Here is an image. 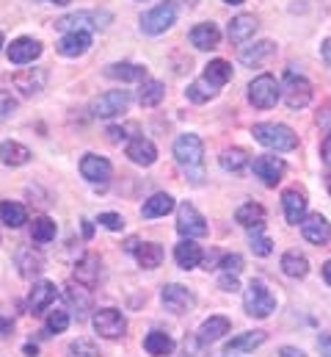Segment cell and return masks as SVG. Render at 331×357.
I'll list each match as a JSON object with an SVG mask.
<instances>
[{
	"instance_id": "cell-58",
	"label": "cell",
	"mask_w": 331,
	"mask_h": 357,
	"mask_svg": "<svg viewBox=\"0 0 331 357\" xmlns=\"http://www.w3.org/2000/svg\"><path fill=\"white\" fill-rule=\"evenodd\" d=\"M83 233H86V238H91V233H94V227H91L88 219H83Z\"/></svg>"
},
{
	"instance_id": "cell-51",
	"label": "cell",
	"mask_w": 331,
	"mask_h": 357,
	"mask_svg": "<svg viewBox=\"0 0 331 357\" xmlns=\"http://www.w3.org/2000/svg\"><path fill=\"white\" fill-rule=\"evenodd\" d=\"M321 153H323V161L331 167V133L323 139V147H321Z\"/></svg>"
},
{
	"instance_id": "cell-17",
	"label": "cell",
	"mask_w": 331,
	"mask_h": 357,
	"mask_svg": "<svg viewBox=\"0 0 331 357\" xmlns=\"http://www.w3.org/2000/svg\"><path fill=\"white\" fill-rule=\"evenodd\" d=\"M56 296H58V288H56V282H50V280H42V282H36V285H33V291H31V296H28V310L36 316V313L47 310V307L56 302Z\"/></svg>"
},
{
	"instance_id": "cell-52",
	"label": "cell",
	"mask_w": 331,
	"mask_h": 357,
	"mask_svg": "<svg viewBox=\"0 0 331 357\" xmlns=\"http://www.w3.org/2000/svg\"><path fill=\"white\" fill-rule=\"evenodd\" d=\"M321 56H323L326 64H331V39H323V45H321Z\"/></svg>"
},
{
	"instance_id": "cell-14",
	"label": "cell",
	"mask_w": 331,
	"mask_h": 357,
	"mask_svg": "<svg viewBox=\"0 0 331 357\" xmlns=\"http://www.w3.org/2000/svg\"><path fill=\"white\" fill-rule=\"evenodd\" d=\"M301 233H304V238H307L309 244L323 247V244H329L331 241L329 219H326V216H321V213H309V216H304V219H301Z\"/></svg>"
},
{
	"instance_id": "cell-59",
	"label": "cell",
	"mask_w": 331,
	"mask_h": 357,
	"mask_svg": "<svg viewBox=\"0 0 331 357\" xmlns=\"http://www.w3.org/2000/svg\"><path fill=\"white\" fill-rule=\"evenodd\" d=\"M39 349H36V344H25V355H36Z\"/></svg>"
},
{
	"instance_id": "cell-33",
	"label": "cell",
	"mask_w": 331,
	"mask_h": 357,
	"mask_svg": "<svg viewBox=\"0 0 331 357\" xmlns=\"http://www.w3.org/2000/svg\"><path fill=\"white\" fill-rule=\"evenodd\" d=\"M273 42H268V39H262V42H254V45H248V47H241V53H238V59H241V64H246V67H254V64H259L262 59H268L271 53H273Z\"/></svg>"
},
{
	"instance_id": "cell-10",
	"label": "cell",
	"mask_w": 331,
	"mask_h": 357,
	"mask_svg": "<svg viewBox=\"0 0 331 357\" xmlns=\"http://www.w3.org/2000/svg\"><path fill=\"white\" fill-rule=\"evenodd\" d=\"M287 86H284V102L293 108V111H298V108H307L309 105V100H312V84L307 81V78H301V75H296V73H287Z\"/></svg>"
},
{
	"instance_id": "cell-23",
	"label": "cell",
	"mask_w": 331,
	"mask_h": 357,
	"mask_svg": "<svg viewBox=\"0 0 331 357\" xmlns=\"http://www.w3.org/2000/svg\"><path fill=\"white\" fill-rule=\"evenodd\" d=\"M229 327H232V321H229L227 316H210V319L199 327V341H202V344H216V341H221V338L229 333Z\"/></svg>"
},
{
	"instance_id": "cell-20",
	"label": "cell",
	"mask_w": 331,
	"mask_h": 357,
	"mask_svg": "<svg viewBox=\"0 0 331 357\" xmlns=\"http://www.w3.org/2000/svg\"><path fill=\"white\" fill-rule=\"evenodd\" d=\"M218 42H221V31L213 22H202L191 28V45L196 50H216Z\"/></svg>"
},
{
	"instance_id": "cell-2",
	"label": "cell",
	"mask_w": 331,
	"mask_h": 357,
	"mask_svg": "<svg viewBox=\"0 0 331 357\" xmlns=\"http://www.w3.org/2000/svg\"><path fill=\"white\" fill-rule=\"evenodd\" d=\"M113 22V14L111 11H72V14H64L56 20V28L58 31H102Z\"/></svg>"
},
{
	"instance_id": "cell-54",
	"label": "cell",
	"mask_w": 331,
	"mask_h": 357,
	"mask_svg": "<svg viewBox=\"0 0 331 357\" xmlns=\"http://www.w3.org/2000/svg\"><path fill=\"white\" fill-rule=\"evenodd\" d=\"M279 357H304V352H301V349H293V347H284V349L279 352Z\"/></svg>"
},
{
	"instance_id": "cell-40",
	"label": "cell",
	"mask_w": 331,
	"mask_h": 357,
	"mask_svg": "<svg viewBox=\"0 0 331 357\" xmlns=\"http://www.w3.org/2000/svg\"><path fill=\"white\" fill-rule=\"evenodd\" d=\"M221 167H224L227 172H243V169L248 167L246 150H241V147L224 150V153H221Z\"/></svg>"
},
{
	"instance_id": "cell-1",
	"label": "cell",
	"mask_w": 331,
	"mask_h": 357,
	"mask_svg": "<svg viewBox=\"0 0 331 357\" xmlns=\"http://www.w3.org/2000/svg\"><path fill=\"white\" fill-rule=\"evenodd\" d=\"M251 136H254L262 147L276 150V153H290V150L298 147L296 130L287 128V125H279V122H259V125H254Z\"/></svg>"
},
{
	"instance_id": "cell-30",
	"label": "cell",
	"mask_w": 331,
	"mask_h": 357,
	"mask_svg": "<svg viewBox=\"0 0 331 357\" xmlns=\"http://www.w3.org/2000/svg\"><path fill=\"white\" fill-rule=\"evenodd\" d=\"M265 333L262 330H251V333H243V335H238V338H232L224 349H227V355H235V352H254L257 347H262L265 344Z\"/></svg>"
},
{
	"instance_id": "cell-37",
	"label": "cell",
	"mask_w": 331,
	"mask_h": 357,
	"mask_svg": "<svg viewBox=\"0 0 331 357\" xmlns=\"http://www.w3.org/2000/svg\"><path fill=\"white\" fill-rule=\"evenodd\" d=\"M144 349L152 357H168L174 352V341H171V335L155 330V333H150V335L144 338Z\"/></svg>"
},
{
	"instance_id": "cell-45",
	"label": "cell",
	"mask_w": 331,
	"mask_h": 357,
	"mask_svg": "<svg viewBox=\"0 0 331 357\" xmlns=\"http://www.w3.org/2000/svg\"><path fill=\"white\" fill-rule=\"evenodd\" d=\"M70 357H99V349H97V344H91V341H86V338H81V341H72L70 344V352H67Z\"/></svg>"
},
{
	"instance_id": "cell-49",
	"label": "cell",
	"mask_w": 331,
	"mask_h": 357,
	"mask_svg": "<svg viewBox=\"0 0 331 357\" xmlns=\"http://www.w3.org/2000/svg\"><path fill=\"white\" fill-rule=\"evenodd\" d=\"M218 285H221L224 291H238V288H241V282H238V277H235V274H221Z\"/></svg>"
},
{
	"instance_id": "cell-57",
	"label": "cell",
	"mask_w": 331,
	"mask_h": 357,
	"mask_svg": "<svg viewBox=\"0 0 331 357\" xmlns=\"http://www.w3.org/2000/svg\"><path fill=\"white\" fill-rule=\"evenodd\" d=\"M323 280L331 285V261H326V264H323Z\"/></svg>"
},
{
	"instance_id": "cell-29",
	"label": "cell",
	"mask_w": 331,
	"mask_h": 357,
	"mask_svg": "<svg viewBox=\"0 0 331 357\" xmlns=\"http://www.w3.org/2000/svg\"><path fill=\"white\" fill-rule=\"evenodd\" d=\"M0 219H3V225H6V227L17 230V227H22V225L28 222V211H25V205H22V202L3 199V202H0Z\"/></svg>"
},
{
	"instance_id": "cell-9",
	"label": "cell",
	"mask_w": 331,
	"mask_h": 357,
	"mask_svg": "<svg viewBox=\"0 0 331 357\" xmlns=\"http://www.w3.org/2000/svg\"><path fill=\"white\" fill-rule=\"evenodd\" d=\"M177 230L182 238H202L207 236V219L191 202H182L177 208Z\"/></svg>"
},
{
	"instance_id": "cell-26",
	"label": "cell",
	"mask_w": 331,
	"mask_h": 357,
	"mask_svg": "<svg viewBox=\"0 0 331 357\" xmlns=\"http://www.w3.org/2000/svg\"><path fill=\"white\" fill-rule=\"evenodd\" d=\"M235 222L246 230H257L265 225V208L257 205V202H243L238 211H235Z\"/></svg>"
},
{
	"instance_id": "cell-48",
	"label": "cell",
	"mask_w": 331,
	"mask_h": 357,
	"mask_svg": "<svg viewBox=\"0 0 331 357\" xmlns=\"http://www.w3.org/2000/svg\"><path fill=\"white\" fill-rule=\"evenodd\" d=\"M99 225H105L108 230H122L124 227V219L119 213H99Z\"/></svg>"
},
{
	"instance_id": "cell-53",
	"label": "cell",
	"mask_w": 331,
	"mask_h": 357,
	"mask_svg": "<svg viewBox=\"0 0 331 357\" xmlns=\"http://www.w3.org/2000/svg\"><path fill=\"white\" fill-rule=\"evenodd\" d=\"M11 327H14V324H11V319H3V316H0V335H3V338H6V335H11Z\"/></svg>"
},
{
	"instance_id": "cell-5",
	"label": "cell",
	"mask_w": 331,
	"mask_h": 357,
	"mask_svg": "<svg viewBox=\"0 0 331 357\" xmlns=\"http://www.w3.org/2000/svg\"><path fill=\"white\" fill-rule=\"evenodd\" d=\"M279 97H282V89H279L276 78L268 75V73H265V75H257V78L248 84V100H251L254 108L268 111V108H273V105L279 102Z\"/></svg>"
},
{
	"instance_id": "cell-36",
	"label": "cell",
	"mask_w": 331,
	"mask_h": 357,
	"mask_svg": "<svg viewBox=\"0 0 331 357\" xmlns=\"http://www.w3.org/2000/svg\"><path fill=\"white\" fill-rule=\"evenodd\" d=\"M282 271H284L287 277H293V280H301V277L309 274V261H307L301 252L290 250V252L282 255Z\"/></svg>"
},
{
	"instance_id": "cell-13",
	"label": "cell",
	"mask_w": 331,
	"mask_h": 357,
	"mask_svg": "<svg viewBox=\"0 0 331 357\" xmlns=\"http://www.w3.org/2000/svg\"><path fill=\"white\" fill-rule=\"evenodd\" d=\"M251 167H254V175L262 180L265 185H276L279 180L284 178V172H287V164L282 158H276V155H257Z\"/></svg>"
},
{
	"instance_id": "cell-8",
	"label": "cell",
	"mask_w": 331,
	"mask_h": 357,
	"mask_svg": "<svg viewBox=\"0 0 331 357\" xmlns=\"http://www.w3.org/2000/svg\"><path fill=\"white\" fill-rule=\"evenodd\" d=\"M127 105H130V91L113 89V91L99 94V97L91 102V114H94L97 119H111V116L124 114Z\"/></svg>"
},
{
	"instance_id": "cell-7",
	"label": "cell",
	"mask_w": 331,
	"mask_h": 357,
	"mask_svg": "<svg viewBox=\"0 0 331 357\" xmlns=\"http://www.w3.org/2000/svg\"><path fill=\"white\" fill-rule=\"evenodd\" d=\"M174 158L179 161V167L185 169H199L202 158H204V144L196 133H182L174 142Z\"/></svg>"
},
{
	"instance_id": "cell-62",
	"label": "cell",
	"mask_w": 331,
	"mask_h": 357,
	"mask_svg": "<svg viewBox=\"0 0 331 357\" xmlns=\"http://www.w3.org/2000/svg\"><path fill=\"white\" fill-rule=\"evenodd\" d=\"M0 50H3V33H0Z\"/></svg>"
},
{
	"instance_id": "cell-38",
	"label": "cell",
	"mask_w": 331,
	"mask_h": 357,
	"mask_svg": "<svg viewBox=\"0 0 331 357\" xmlns=\"http://www.w3.org/2000/svg\"><path fill=\"white\" fill-rule=\"evenodd\" d=\"M163 97H166V86L161 84V81H144L141 89H138V102H141L144 108L158 105Z\"/></svg>"
},
{
	"instance_id": "cell-47",
	"label": "cell",
	"mask_w": 331,
	"mask_h": 357,
	"mask_svg": "<svg viewBox=\"0 0 331 357\" xmlns=\"http://www.w3.org/2000/svg\"><path fill=\"white\" fill-rule=\"evenodd\" d=\"M14 111H17V100H14L8 91H0V122L8 119Z\"/></svg>"
},
{
	"instance_id": "cell-56",
	"label": "cell",
	"mask_w": 331,
	"mask_h": 357,
	"mask_svg": "<svg viewBox=\"0 0 331 357\" xmlns=\"http://www.w3.org/2000/svg\"><path fill=\"white\" fill-rule=\"evenodd\" d=\"M318 125H331V108H326L323 114H318Z\"/></svg>"
},
{
	"instance_id": "cell-34",
	"label": "cell",
	"mask_w": 331,
	"mask_h": 357,
	"mask_svg": "<svg viewBox=\"0 0 331 357\" xmlns=\"http://www.w3.org/2000/svg\"><path fill=\"white\" fill-rule=\"evenodd\" d=\"M17 266H19V274L25 277V280H31V277H36V274H42V268H45V261H42V255L39 252H33V250H19L17 252Z\"/></svg>"
},
{
	"instance_id": "cell-16",
	"label": "cell",
	"mask_w": 331,
	"mask_h": 357,
	"mask_svg": "<svg viewBox=\"0 0 331 357\" xmlns=\"http://www.w3.org/2000/svg\"><path fill=\"white\" fill-rule=\"evenodd\" d=\"M282 208H284V219L290 225H301V219L307 216V194L298 188H287L282 194Z\"/></svg>"
},
{
	"instance_id": "cell-25",
	"label": "cell",
	"mask_w": 331,
	"mask_h": 357,
	"mask_svg": "<svg viewBox=\"0 0 331 357\" xmlns=\"http://www.w3.org/2000/svg\"><path fill=\"white\" fill-rule=\"evenodd\" d=\"M171 211H174V197L166 194V191H158V194H152V197L144 202L141 216H144V219H161V216L171 213Z\"/></svg>"
},
{
	"instance_id": "cell-15",
	"label": "cell",
	"mask_w": 331,
	"mask_h": 357,
	"mask_svg": "<svg viewBox=\"0 0 331 357\" xmlns=\"http://www.w3.org/2000/svg\"><path fill=\"white\" fill-rule=\"evenodd\" d=\"M111 161L108 158H102V155H94V153H88V155H83L81 161V175L88 183H94V185H105L108 180H111Z\"/></svg>"
},
{
	"instance_id": "cell-42",
	"label": "cell",
	"mask_w": 331,
	"mask_h": 357,
	"mask_svg": "<svg viewBox=\"0 0 331 357\" xmlns=\"http://www.w3.org/2000/svg\"><path fill=\"white\" fill-rule=\"evenodd\" d=\"M248 247H251V252L259 255V258H268V255L273 252V241L262 233V227L251 230V236H248Z\"/></svg>"
},
{
	"instance_id": "cell-44",
	"label": "cell",
	"mask_w": 331,
	"mask_h": 357,
	"mask_svg": "<svg viewBox=\"0 0 331 357\" xmlns=\"http://www.w3.org/2000/svg\"><path fill=\"white\" fill-rule=\"evenodd\" d=\"M67 327H70V313H67V310H53V313L47 316V333L58 335V333H64Z\"/></svg>"
},
{
	"instance_id": "cell-12",
	"label": "cell",
	"mask_w": 331,
	"mask_h": 357,
	"mask_svg": "<svg viewBox=\"0 0 331 357\" xmlns=\"http://www.w3.org/2000/svg\"><path fill=\"white\" fill-rule=\"evenodd\" d=\"M161 299H163L166 310H171V313H188V310L196 305L193 291H188V288H185V285H179V282L166 285L163 294H161Z\"/></svg>"
},
{
	"instance_id": "cell-21",
	"label": "cell",
	"mask_w": 331,
	"mask_h": 357,
	"mask_svg": "<svg viewBox=\"0 0 331 357\" xmlns=\"http://www.w3.org/2000/svg\"><path fill=\"white\" fill-rule=\"evenodd\" d=\"M259 28V22H257V17L254 14H238L232 22H229V28H227V36H229V42H235V45H241V42H246L254 36V31Z\"/></svg>"
},
{
	"instance_id": "cell-3",
	"label": "cell",
	"mask_w": 331,
	"mask_h": 357,
	"mask_svg": "<svg viewBox=\"0 0 331 357\" xmlns=\"http://www.w3.org/2000/svg\"><path fill=\"white\" fill-rule=\"evenodd\" d=\"M243 307L251 319H268L276 310V296L268 291L262 280H251L243 294Z\"/></svg>"
},
{
	"instance_id": "cell-43",
	"label": "cell",
	"mask_w": 331,
	"mask_h": 357,
	"mask_svg": "<svg viewBox=\"0 0 331 357\" xmlns=\"http://www.w3.org/2000/svg\"><path fill=\"white\" fill-rule=\"evenodd\" d=\"M64 296H67L70 305L78 307V316H83V310H88V288H83L81 282H78V288H75V282H70L67 291H64Z\"/></svg>"
},
{
	"instance_id": "cell-41",
	"label": "cell",
	"mask_w": 331,
	"mask_h": 357,
	"mask_svg": "<svg viewBox=\"0 0 331 357\" xmlns=\"http://www.w3.org/2000/svg\"><path fill=\"white\" fill-rule=\"evenodd\" d=\"M185 94H188V100L191 102H207V100H213L216 97V86L210 84V81H204V78H199V81H193L188 89H185Z\"/></svg>"
},
{
	"instance_id": "cell-39",
	"label": "cell",
	"mask_w": 331,
	"mask_h": 357,
	"mask_svg": "<svg viewBox=\"0 0 331 357\" xmlns=\"http://www.w3.org/2000/svg\"><path fill=\"white\" fill-rule=\"evenodd\" d=\"M31 238L39 241V244L53 241V238H56V222H53L50 216H39V219H33V225H31Z\"/></svg>"
},
{
	"instance_id": "cell-55",
	"label": "cell",
	"mask_w": 331,
	"mask_h": 357,
	"mask_svg": "<svg viewBox=\"0 0 331 357\" xmlns=\"http://www.w3.org/2000/svg\"><path fill=\"white\" fill-rule=\"evenodd\" d=\"M108 136H111V142H119V139H124V130L122 128H108Z\"/></svg>"
},
{
	"instance_id": "cell-50",
	"label": "cell",
	"mask_w": 331,
	"mask_h": 357,
	"mask_svg": "<svg viewBox=\"0 0 331 357\" xmlns=\"http://www.w3.org/2000/svg\"><path fill=\"white\" fill-rule=\"evenodd\" d=\"M318 352L323 357H331V335H321L318 338Z\"/></svg>"
},
{
	"instance_id": "cell-22",
	"label": "cell",
	"mask_w": 331,
	"mask_h": 357,
	"mask_svg": "<svg viewBox=\"0 0 331 357\" xmlns=\"http://www.w3.org/2000/svg\"><path fill=\"white\" fill-rule=\"evenodd\" d=\"M174 261H177L179 268H196L202 264V247L193 238H182L174 247Z\"/></svg>"
},
{
	"instance_id": "cell-28",
	"label": "cell",
	"mask_w": 331,
	"mask_h": 357,
	"mask_svg": "<svg viewBox=\"0 0 331 357\" xmlns=\"http://www.w3.org/2000/svg\"><path fill=\"white\" fill-rule=\"evenodd\" d=\"M0 161H3L6 167H22V164L31 161V150H28L25 144L8 139V142L0 144Z\"/></svg>"
},
{
	"instance_id": "cell-31",
	"label": "cell",
	"mask_w": 331,
	"mask_h": 357,
	"mask_svg": "<svg viewBox=\"0 0 331 357\" xmlns=\"http://www.w3.org/2000/svg\"><path fill=\"white\" fill-rule=\"evenodd\" d=\"M105 75L108 78H116V81H124V84H130V81H147V70L141 64H127V61L105 67Z\"/></svg>"
},
{
	"instance_id": "cell-19",
	"label": "cell",
	"mask_w": 331,
	"mask_h": 357,
	"mask_svg": "<svg viewBox=\"0 0 331 357\" xmlns=\"http://www.w3.org/2000/svg\"><path fill=\"white\" fill-rule=\"evenodd\" d=\"M127 158H130L133 164H138V167H152V164L158 161V147H155L150 139L138 136V139H133V142L127 144Z\"/></svg>"
},
{
	"instance_id": "cell-6",
	"label": "cell",
	"mask_w": 331,
	"mask_h": 357,
	"mask_svg": "<svg viewBox=\"0 0 331 357\" xmlns=\"http://www.w3.org/2000/svg\"><path fill=\"white\" fill-rule=\"evenodd\" d=\"M177 22V6L171 0H166L161 6L150 8L141 14V31L150 33V36H158V33H166L171 25Z\"/></svg>"
},
{
	"instance_id": "cell-46",
	"label": "cell",
	"mask_w": 331,
	"mask_h": 357,
	"mask_svg": "<svg viewBox=\"0 0 331 357\" xmlns=\"http://www.w3.org/2000/svg\"><path fill=\"white\" fill-rule=\"evenodd\" d=\"M218 268H221L224 274H235V277H238V274L243 271V258H241V255H224Z\"/></svg>"
},
{
	"instance_id": "cell-61",
	"label": "cell",
	"mask_w": 331,
	"mask_h": 357,
	"mask_svg": "<svg viewBox=\"0 0 331 357\" xmlns=\"http://www.w3.org/2000/svg\"><path fill=\"white\" fill-rule=\"evenodd\" d=\"M50 3H56V6H67L70 0H50Z\"/></svg>"
},
{
	"instance_id": "cell-24",
	"label": "cell",
	"mask_w": 331,
	"mask_h": 357,
	"mask_svg": "<svg viewBox=\"0 0 331 357\" xmlns=\"http://www.w3.org/2000/svg\"><path fill=\"white\" fill-rule=\"evenodd\" d=\"M45 84H47V73L45 70H25V73H19L17 78H14V86L17 91H22V94H39V91L45 89Z\"/></svg>"
},
{
	"instance_id": "cell-32",
	"label": "cell",
	"mask_w": 331,
	"mask_h": 357,
	"mask_svg": "<svg viewBox=\"0 0 331 357\" xmlns=\"http://www.w3.org/2000/svg\"><path fill=\"white\" fill-rule=\"evenodd\" d=\"M202 78L210 81L216 89H221V86H227V84L232 81V64L224 61V59H216V61H210V64L204 67V75H202Z\"/></svg>"
},
{
	"instance_id": "cell-4",
	"label": "cell",
	"mask_w": 331,
	"mask_h": 357,
	"mask_svg": "<svg viewBox=\"0 0 331 357\" xmlns=\"http://www.w3.org/2000/svg\"><path fill=\"white\" fill-rule=\"evenodd\" d=\"M91 324H94L97 335H102V338H108V341H116V338H122V335L127 333V319H124V313L116 310V307H99V310L94 313Z\"/></svg>"
},
{
	"instance_id": "cell-18",
	"label": "cell",
	"mask_w": 331,
	"mask_h": 357,
	"mask_svg": "<svg viewBox=\"0 0 331 357\" xmlns=\"http://www.w3.org/2000/svg\"><path fill=\"white\" fill-rule=\"evenodd\" d=\"M88 47H91V33H88V31H70V33H64L61 42L56 45V50H58L61 56H67V59H78Z\"/></svg>"
},
{
	"instance_id": "cell-60",
	"label": "cell",
	"mask_w": 331,
	"mask_h": 357,
	"mask_svg": "<svg viewBox=\"0 0 331 357\" xmlns=\"http://www.w3.org/2000/svg\"><path fill=\"white\" fill-rule=\"evenodd\" d=\"M224 3H229V6H241V3H246V0H224Z\"/></svg>"
},
{
	"instance_id": "cell-35",
	"label": "cell",
	"mask_w": 331,
	"mask_h": 357,
	"mask_svg": "<svg viewBox=\"0 0 331 357\" xmlns=\"http://www.w3.org/2000/svg\"><path fill=\"white\" fill-rule=\"evenodd\" d=\"M136 261H138L141 268H158L163 264V247L161 244H152V241L138 244L136 247Z\"/></svg>"
},
{
	"instance_id": "cell-11",
	"label": "cell",
	"mask_w": 331,
	"mask_h": 357,
	"mask_svg": "<svg viewBox=\"0 0 331 357\" xmlns=\"http://www.w3.org/2000/svg\"><path fill=\"white\" fill-rule=\"evenodd\" d=\"M6 56H8L11 64H33L42 56V42L33 39V36H19L8 45Z\"/></svg>"
},
{
	"instance_id": "cell-27",
	"label": "cell",
	"mask_w": 331,
	"mask_h": 357,
	"mask_svg": "<svg viewBox=\"0 0 331 357\" xmlns=\"http://www.w3.org/2000/svg\"><path fill=\"white\" fill-rule=\"evenodd\" d=\"M75 280L81 282L83 288H94L97 280H99V258L97 255H83L81 264L75 266Z\"/></svg>"
}]
</instances>
